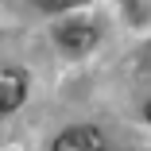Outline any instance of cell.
I'll use <instances>...</instances> for the list:
<instances>
[{"mask_svg":"<svg viewBox=\"0 0 151 151\" xmlns=\"http://www.w3.org/2000/svg\"><path fill=\"white\" fill-rule=\"evenodd\" d=\"M27 97V74L16 66H0V112L19 109Z\"/></svg>","mask_w":151,"mask_h":151,"instance_id":"obj_1","label":"cell"},{"mask_svg":"<svg viewBox=\"0 0 151 151\" xmlns=\"http://www.w3.org/2000/svg\"><path fill=\"white\" fill-rule=\"evenodd\" d=\"M54 35H58V47H66V50H85V47H93V39H97V31L89 23H62Z\"/></svg>","mask_w":151,"mask_h":151,"instance_id":"obj_2","label":"cell"},{"mask_svg":"<svg viewBox=\"0 0 151 151\" xmlns=\"http://www.w3.org/2000/svg\"><path fill=\"white\" fill-rule=\"evenodd\" d=\"M58 151H74V147H85V151H93V147H105V136L93 132V128H74V132H62L54 139Z\"/></svg>","mask_w":151,"mask_h":151,"instance_id":"obj_3","label":"cell"},{"mask_svg":"<svg viewBox=\"0 0 151 151\" xmlns=\"http://www.w3.org/2000/svg\"><path fill=\"white\" fill-rule=\"evenodd\" d=\"M39 8H47V12H62V8H74V4H81V0H35Z\"/></svg>","mask_w":151,"mask_h":151,"instance_id":"obj_4","label":"cell"},{"mask_svg":"<svg viewBox=\"0 0 151 151\" xmlns=\"http://www.w3.org/2000/svg\"><path fill=\"white\" fill-rule=\"evenodd\" d=\"M143 112H147V120H151V101H147V109H143Z\"/></svg>","mask_w":151,"mask_h":151,"instance_id":"obj_5","label":"cell"}]
</instances>
